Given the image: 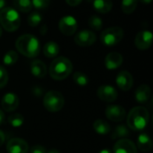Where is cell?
I'll list each match as a JSON object with an SVG mask.
<instances>
[{
	"label": "cell",
	"mask_w": 153,
	"mask_h": 153,
	"mask_svg": "<svg viewBox=\"0 0 153 153\" xmlns=\"http://www.w3.org/2000/svg\"><path fill=\"white\" fill-rule=\"evenodd\" d=\"M150 120V114L144 107L133 108L126 117V123L129 129L134 132H141L146 128Z\"/></svg>",
	"instance_id": "obj_1"
},
{
	"label": "cell",
	"mask_w": 153,
	"mask_h": 153,
	"mask_svg": "<svg viewBox=\"0 0 153 153\" xmlns=\"http://www.w3.org/2000/svg\"><path fill=\"white\" fill-rule=\"evenodd\" d=\"M15 48L18 52L27 57H36L40 51L39 39L31 34L20 36L15 42Z\"/></svg>",
	"instance_id": "obj_2"
},
{
	"label": "cell",
	"mask_w": 153,
	"mask_h": 153,
	"mask_svg": "<svg viewBox=\"0 0 153 153\" xmlns=\"http://www.w3.org/2000/svg\"><path fill=\"white\" fill-rule=\"evenodd\" d=\"M73 72L72 62L65 57L58 56L55 58L49 66V75L52 79L62 81L67 78Z\"/></svg>",
	"instance_id": "obj_3"
},
{
	"label": "cell",
	"mask_w": 153,
	"mask_h": 153,
	"mask_svg": "<svg viewBox=\"0 0 153 153\" xmlns=\"http://www.w3.org/2000/svg\"><path fill=\"white\" fill-rule=\"evenodd\" d=\"M1 26L9 32L17 30L21 25V17L18 12L13 7H4L0 11Z\"/></svg>",
	"instance_id": "obj_4"
},
{
	"label": "cell",
	"mask_w": 153,
	"mask_h": 153,
	"mask_svg": "<svg viewBox=\"0 0 153 153\" xmlns=\"http://www.w3.org/2000/svg\"><path fill=\"white\" fill-rule=\"evenodd\" d=\"M64 105L65 99L60 91H49L43 98V106L48 112H58L63 108Z\"/></svg>",
	"instance_id": "obj_5"
},
{
	"label": "cell",
	"mask_w": 153,
	"mask_h": 153,
	"mask_svg": "<svg viewBox=\"0 0 153 153\" xmlns=\"http://www.w3.org/2000/svg\"><path fill=\"white\" fill-rule=\"evenodd\" d=\"M123 38H124V30L121 27L118 26L107 28L102 31L100 35L101 42L108 47H113L118 44Z\"/></svg>",
	"instance_id": "obj_6"
},
{
	"label": "cell",
	"mask_w": 153,
	"mask_h": 153,
	"mask_svg": "<svg viewBox=\"0 0 153 153\" xmlns=\"http://www.w3.org/2000/svg\"><path fill=\"white\" fill-rule=\"evenodd\" d=\"M78 28L77 21L73 16H64L58 22V29L65 36L74 35Z\"/></svg>",
	"instance_id": "obj_7"
},
{
	"label": "cell",
	"mask_w": 153,
	"mask_h": 153,
	"mask_svg": "<svg viewBox=\"0 0 153 153\" xmlns=\"http://www.w3.org/2000/svg\"><path fill=\"white\" fill-rule=\"evenodd\" d=\"M96 39V34L89 30H81L74 36V42L80 47H90L95 43Z\"/></svg>",
	"instance_id": "obj_8"
},
{
	"label": "cell",
	"mask_w": 153,
	"mask_h": 153,
	"mask_svg": "<svg viewBox=\"0 0 153 153\" xmlns=\"http://www.w3.org/2000/svg\"><path fill=\"white\" fill-rule=\"evenodd\" d=\"M106 117L112 122H120L126 117V109L118 105H109L105 110Z\"/></svg>",
	"instance_id": "obj_9"
},
{
	"label": "cell",
	"mask_w": 153,
	"mask_h": 153,
	"mask_svg": "<svg viewBox=\"0 0 153 153\" xmlns=\"http://www.w3.org/2000/svg\"><path fill=\"white\" fill-rule=\"evenodd\" d=\"M98 97L100 100L108 103H111L117 100L118 93L117 90L110 85H102L98 89Z\"/></svg>",
	"instance_id": "obj_10"
},
{
	"label": "cell",
	"mask_w": 153,
	"mask_h": 153,
	"mask_svg": "<svg viewBox=\"0 0 153 153\" xmlns=\"http://www.w3.org/2000/svg\"><path fill=\"white\" fill-rule=\"evenodd\" d=\"M135 46L140 50H147L152 44V33L149 30H142L137 33L134 40Z\"/></svg>",
	"instance_id": "obj_11"
},
{
	"label": "cell",
	"mask_w": 153,
	"mask_h": 153,
	"mask_svg": "<svg viewBox=\"0 0 153 153\" xmlns=\"http://www.w3.org/2000/svg\"><path fill=\"white\" fill-rule=\"evenodd\" d=\"M6 151L8 153H28L29 145L27 142L21 138H13L8 141Z\"/></svg>",
	"instance_id": "obj_12"
},
{
	"label": "cell",
	"mask_w": 153,
	"mask_h": 153,
	"mask_svg": "<svg viewBox=\"0 0 153 153\" xmlns=\"http://www.w3.org/2000/svg\"><path fill=\"white\" fill-rule=\"evenodd\" d=\"M116 82L120 90L128 91L134 85V78L128 71H121L116 78Z\"/></svg>",
	"instance_id": "obj_13"
},
{
	"label": "cell",
	"mask_w": 153,
	"mask_h": 153,
	"mask_svg": "<svg viewBox=\"0 0 153 153\" xmlns=\"http://www.w3.org/2000/svg\"><path fill=\"white\" fill-rule=\"evenodd\" d=\"M19 106V98L15 93H5L1 100V107L6 112L14 111Z\"/></svg>",
	"instance_id": "obj_14"
},
{
	"label": "cell",
	"mask_w": 153,
	"mask_h": 153,
	"mask_svg": "<svg viewBox=\"0 0 153 153\" xmlns=\"http://www.w3.org/2000/svg\"><path fill=\"white\" fill-rule=\"evenodd\" d=\"M114 153H137V148L134 142L126 138L119 139L114 145Z\"/></svg>",
	"instance_id": "obj_15"
},
{
	"label": "cell",
	"mask_w": 153,
	"mask_h": 153,
	"mask_svg": "<svg viewBox=\"0 0 153 153\" xmlns=\"http://www.w3.org/2000/svg\"><path fill=\"white\" fill-rule=\"evenodd\" d=\"M123 56L118 52H111L105 57V66L108 70H115L121 66Z\"/></svg>",
	"instance_id": "obj_16"
},
{
	"label": "cell",
	"mask_w": 153,
	"mask_h": 153,
	"mask_svg": "<svg viewBox=\"0 0 153 153\" xmlns=\"http://www.w3.org/2000/svg\"><path fill=\"white\" fill-rule=\"evenodd\" d=\"M151 94H152V91H151L150 86L146 84H143L139 86L135 91V93H134L135 100L140 104H145L150 100Z\"/></svg>",
	"instance_id": "obj_17"
},
{
	"label": "cell",
	"mask_w": 153,
	"mask_h": 153,
	"mask_svg": "<svg viewBox=\"0 0 153 153\" xmlns=\"http://www.w3.org/2000/svg\"><path fill=\"white\" fill-rule=\"evenodd\" d=\"M30 72L37 78H44L47 74V66L41 60H33L30 64Z\"/></svg>",
	"instance_id": "obj_18"
},
{
	"label": "cell",
	"mask_w": 153,
	"mask_h": 153,
	"mask_svg": "<svg viewBox=\"0 0 153 153\" xmlns=\"http://www.w3.org/2000/svg\"><path fill=\"white\" fill-rule=\"evenodd\" d=\"M136 148L139 149L143 152H150L152 148V141L148 134L141 133L137 138V145Z\"/></svg>",
	"instance_id": "obj_19"
},
{
	"label": "cell",
	"mask_w": 153,
	"mask_h": 153,
	"mask_svg": "<svg viewBox=\"0 0 153 153\" xmlns=\"http://www.w3.org/2000/svg\"><path fill=\"white\" fill-rule=\"evenodd\" d=\"M59 50H60L59 46L55 41H48L43 47V54L45 56L48 58L56 57L58 55Z\"/></svg>",
	"instance_id": "obj_20"
},
{
	"label": "cell",
	"mask_w": 153,
	"mask_h": 153,
	"mask_svg": "<svg viewBox=\"0 0 153 153\" xmlns=\"http://www.w3.org/2000/svg\"><path fill=\"white\" fill-rule=\"evenodd\" d=\"M93 7L98 13H107L112 10L113 2L112 0H94Z\"/></svg>",
	"instance_id": "obj_21"
},
{
	"label": "cell",
	"mask_w": 153,
	"mask_h": 153,
	"mask_svg": "<svg viewBox=\"0 0 153 153\" xmlns=\"http://www.w3.org/2000/svg\"><path fill=\"white\" fill-rule=\"evenodd\" d=\"M93 129L97 134L101 135L108 134L111 132V127L109 124L104 121L103 119H97L93 123Z\"/></svg>",
	"instance_id": "obj_22"
},
{
	"label": "cell",
	"mask_w": 153,
	"mask_h": 153,
	"mask_svg": "<svg viewBox=\"0 0 153 153\" xmlns=\"http://www.w3.org/2000/svg\"><path fill=\"white\" fill-rule=\"evenodd\" d=\"M130 134V129L128 128L127 126L125 125H119L117 126H116L115 130L113 131L111 137L112 139L116 140V139H124L126 138Z\"/></svg>",
	"instance_id": "obj_23"
},
{
	"label": "cell",
	"mask_w": 153,
	"mask_h": 153,
	"mask_svg": "<svg viewBox=\"0 0 153 153\" xmlns=\"http://www.w3.org/2000/svg\"><path fill=\"white\" fill-rule=\"evenodd\" d=\"M13 4L15 10L22 13H29L32 7L30 0H13Z\"/></svg>",
	"instance_id": "obj_24"
},
{
	"label": "cell",
	"mask_w": 153,
	"mask_h": 153,
	"mask_svg": "<svg viewBox=\"0 0 153 153\" xmlns=\"http://www.w3.org/2000/svg\"><path fill=\"white\" fill-rule=\"evenodd\" d=\"M137 4L138 0H123L121 4L122 11L126 14H130L136 9Z\"/></svg>",
	"instance_id": "obj_25"
},
{
	"label": "cell",
	"mask_w": 153,
	"mask_h": 153,
	"mask_svg": "<svg viewBox=\"0 0 153 153\" xmlns=\"http://www.w3.org/2000/svg\"><path fill=\"white\" fill-rule=\"evenodd\" d=\"M8 123L13 126V127H20L23 125L24 123V117L22 114L16 113V114H13L11 115L8 119H7Z\"/></svg>",
	"instance_id": "obj_26"
},
{
	"label": "cell",
	"mask_w": 153,
	"mask_h": 153,
	"mask_svg": "<svg viewBox=\"0 0 153 153\" xmlns=\"http://www.w3.org/2000/svg\"><path fill=\"white\" fill-rule=\"evenodd\" d=\"M18 60V54L14 50H10L5 53L3 58V62L5 65H13Z\"/></svg>",
	"instance_id": "obj_27"
},
{
	"label": "cell",
	"mask_w": 153,
	"mask_h": 153,
	"mask_svg": "<svg viewBox=\"0 0 153 153\" xmlns=\"http://www.w3.org/2000/svg\"><path fill=\"white\" fill-rule=\"evenodd\" d=\"M89 26L94 30H100L103 26V22L98 15H91L88 20Z\"/></svg>",
	"instance_id": "obj_28"
},
{
	"label": "cell",
	"mask_w": 153,
	"mask_h": 153,
	"mask_svg": "<svg viewBox=\"0 0 153 153\" xmlns=\"http://www.w3.org/2000/svg\"><path fill=\"white\" fill-rule=\"evenodd\" d=\"M73 79L74 82L79 86H86L89 83L88 76L82 72H75L73 75Z\"/></svg>",
	"instance_id": "obj_29"
},
{
	"label": "cell",
	"mask_w": 153,
	"mask_h": 153,
	"mask_svg": "<svg viewBox=\"0 0 153 153\" xmlns=\"http://www.w3.org/2000/svg\"><path fill=\"white\" fill-rule=\"evenodd\" d=\"M42 21V16L40 13H37V12H33L31 13L29 16H28V24L30 27H37L40 22Z\"/></svg>",
	"instance_id": "obj_30"
},
{
	"label": "cell",
	"mask_w": 153,
	"mask_h": 153,
	"mask_svg": "<svg viewBox=\"0 0 153 153\" xmlns=\"http://www.w3.org/2000/svg\"><path fill=\"white\" fill-rule=\"evenodd\" d=\"M8 73L4 67L0 65V89L4 88L8 82Z\"/></svg>",
	"instance_id": "obj_31"
},
{
	"label": "cell",
	"mask_w": 153,
	"mask_h": 153,
	"mask_svg": "<svg viewBox=\"0 0 153 153\" xmlns=\"http://www.w3.org/2000/svg\"><path fill=\"white\" fill-rule=\"evenodd\" d=\"M31 4L37 9H46L50 4V0H31Z\"/></svg>",
	"instance_id": "obj_32"
},
{
	"label": "cell",
	"mask_w": 153,
	"mask_h": 153,
	"mask_svg": "<svg viewBox=\"0 0 153 153\" xmlns=\"http://www.w3.org/2000/svg\"><path fill=\"white\" fill-rule=\"evenodd\" d=\"M30 153H47V150L42 145H34L30 149Z\"/></svg>",
	"instance_id": "obj_33"
},
{
	"label": "cell",
	"mask_w": 153,
	"mask_h": 153,
	"mask_svg": "<svg viewBox=\"0 0 153 153\" xmlns=\"http://www.w3.org/2000/svg\"><path fill=\"white\" fill-rule=\"evenodd\" d=\"M82 0H65L67 4H69L70 6H77L82 3Z\"/></svg>",
	"instance_id": "obj_34"
},
{
	"label": "cell",
	"mask_w": 153,
	"mask_h": 153,
	"mask_svg": "<svg viewBox=\"0 0 153 153\" xmlns=\"http://www.w3.org/2000/svg\"><path fill=\"white\" fill-rule=\"evenodd\" d=\"M4 141H5V134H4L3 131L0 130V147L4 144Z\"/></svg>",
	"instance_id": "obj_35"
},
{
	"label": "cell",
	"mask_w": 153,
	"mask_h": 153,
	"mask_svg": "<svg viewBox=\"0 0 153 153\" xmlns=\"http://www.w3.org/2000/svg\"><path fill=\"white\" fill-rule=\"evenodd\" d=\"M4 122V114L2 109H0V126Z\"/></svg>",
	"instance_id": "obj_36"
},
{
	"label": "cell",
	"mask_w": 153,
	"mask_h": 153,
	"mask_svg": "<svg viewBox=\"0 0 153 153\" xmlns=\"http://www.w3.org/2000/svg\"><path fill=\"white\" fill-rule=\"evenodd\" d=\"M47 30H48V29H47V26H46V25H43V26L40 28V33H41L42 35H44V34L47 32Z\"/></svg>",
	"instance_id": "obj_37"
},
{
	"label": "cell",
	"mask_w": 153,
	"mask_h": 153,
	"mask_svg": "<svg viewBox=\"0 0 153 153\" xmlns=\"http://www.w3.org/2000/svg\"><path fill=\"white\" fill-rule=\"evenodd\" d=\"M4 4H5V0H0V10L4 8Z\"/></svg>",
	"instance_id": "obj_38"
},
{
	"label": "cell",
	"mask_w": 153,
	"mask_h": 153,
	"mask_svg": "<svg viewBox=\"0 0 153 153\" xmlns=\"http://www.w3.org/2000/svg\"><path fill=\"white\" fill-rule=\"evenodd\" d=\"M99 153H112L108 149H104V150H101Z\"/></svg>",
	"instance_id": "obj_39"
},
{
	"label": "cell",
	"mask_w": 153,
	"mask_h": 153,
	"mask_svg": "<svg viewBox=\"0 0 153 153\" xmlns=\"http://www.w3.org/2000/svg\"><path fill=\"white\" fill-rule=\"evenodd\" d=\"M47 153H60L57 150H56V149H52V150H50L49 152H47Z\"/></svg>",
	"instance_id": "obj_40"
},
{
	"label": "cell",
	"mask_w": 153,
	"mask_h": 153,
	"mask_svg": "<svg viewBox=\"0 0 153 153\" xmlns=\"http://www.w3.org/2000/svg\"><path fill=\"white\" fill-rule=\"evenodd\" d=\"M140 1L143 4H150L152 0H140Z\"/></svg>",
	"instance_id": "obj_41"
},
{
	"label": "cell",
	"mask_w": 153,
	"mask_h": 153,
	"mask_svg": "<svg viewBox=\"0 0 153 153\" xmlns=\"http://www.w3.org/2000/svg\"><path fill=\"white\" fill-rule=\"evenodd\" d=\"M1 35H2V28L0 26V37H1Z\"/></svg>",
	"instance_id": "obj_42"
}]
</instances>
